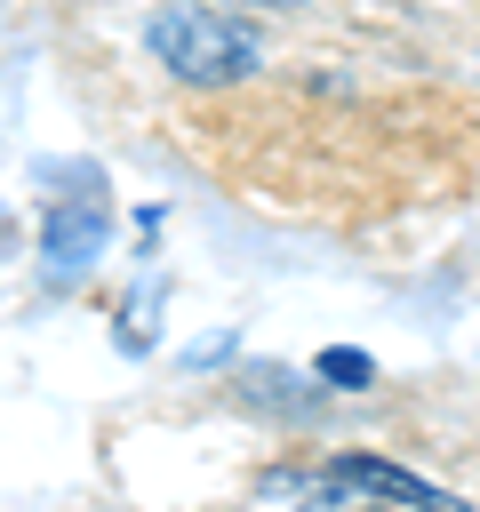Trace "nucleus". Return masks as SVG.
<instances>
[{
    "mask_svg": "<svg viewBox=\"0 0 480 512\" xmlns=\"http://www.w3.org/2000/svg\"><path fill=\"white\" fill-rule=\"evenodd\" d=\"M144 48L176 88H232L264 64L256 32L232 16V0H160L144 16Z\"/></svg>",
    "mask_w": 480,
    "mask_h": 512,
    "instance_id": "1",
    "label": "nucleus"
},
{
    "mask_svg": "<svg viewBox=\"0 0 480 512\" xmlns=\"http://www.w3.org/2000/svg\"><path fill=\"white\" fill-rule=\"evenodd\" d=\"M104 240H112V200H104V176H80L72 192H56L48 200V216H40V280L48 288H72V280H88L96 272V256H104Z\"/></svg>",
    "mask_w": 480,
    "mask_h": 512,
    "instance_id": "2",
    "label": "nucleus"
},
{
    "mask_svg": "<svg viewBox=\"0 0 480 512\" xmlns=\"http://www.w3.org/2000/svg\"><path fill=\"white\" fill-rule=\"evenodd\" d=\"M320 472V504H416V512H456V496L408 464H384V456H328L312 464Z\"/></svg>",
    "mask_w": 480,
    "mask_h": 512,
    "instance_id": "3",
    "label": "nucleus"
},
{
    "mask_svg": "<svg viewBox=\"0 0 480 512\" xmlns=\"http://www.w3.org/2000/svg\"><path fill=\"white\" fill-rule=\"evenodd\" d=\"M312 368H320V384H328V392H368V384H376V360H368V352H352V344H328Z\"/></svg>",
    "mask_w": 480,
    "mask_h": 512,
    "instance_id": "4",
    "label": "nucleus"
},
{
    "mask_svg": "<svg viewBox=\"0 0 480 512\" xmlns=\"http://www.w3.org/2000/svg\"><path fill=\"white\" fill-rule=\"evenodd\" d=\"M120 352H152V280H136L120 304Z\"/></svg>",
    "mask_w": 480,
    "mask_h": 512,
    "instance_id": "5",
    "label": "nucleus"
},
{
    "mask_svg": "<svg viewBox=\"0 0 480 512\" xmlns=\"http://www.w3.org/2000/svg\"><path fill=\"white\" fill-rule=\"evenodd\" d=\"M160 224H168V208H160V200H144V208H136V240H160Z\"/></svg>",
    "mask_w": 480,
    "mask_h": 512,
    "instance_id": "6",
    "label": "nucleus"
},
{
    "mask_svg": "<svg viewBox=\"0 0 480 512\" xmlns=\"http://www.w3.org/2000/svg\"><path fill=\"white\" fill-rule=\"evenodd\" d=\"M224 352H232V336H208V344H192V368H216Z\"/></svg>",
    "mask_w": 480,
    "mask_h": 512,
    "instance_id": "7",
    "label": "nucleus"
},
{
    "mask_svg": "<svg viewBox=\"0 0 480 512\" xmlns=\"http://www.w3.org/2000/svg\"><path fill=\"white\" fill-rule=\"evenodd\" d=\"M232 8H304V0H232Z\"/></svg>",
    "mask_w": 480,
    "mask_h": 512,
    "instance_id": "8",
    "label": "nucleus"
}]
</instances>
